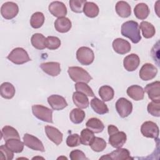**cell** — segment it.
<instances>
[{
	"instance_id": "cell-13",
	"label": "cell",
	"mask_w": 160,
	"mask_h": 160,
	"mask_svg": "<svg viewBox=\"0 0 160 160\" xmlns=\"http://www.w3.org/2000/svg\"><path fill=\"white\" fill-rule=\"evenodd\" d=\"M158 73L157 68L152 64H143L139 71V78L143 81H149L154 78Z\"/></svg>"
},
{
	"instance_id": "cell-38",
	"label": "cell",
	"mask_w": 160,
	"mask_h": 160,
	"mask_svg": "<svg viewBox=\"0 0 160 160\" xmlns=\"http://www.w3.org/2000/svg\"><path fill=\"white\" fill-rule=\"evenodd\" d=\"M75 89L76 91L81 92L88 96L94 97V94L92 90V89L85 82H77L75 84Z\"/></svg>"
},
{
	"instance_id": "cell-39",
	"label": "cell",
	"mask_w": 160,
	"mask_h": 160,
	"mask_svg": "<svg viewBox=\"0 0 160 160\" xmlns=\"http://www.w3.org/2000/svg\"><path fill=\"white\" fill-rule=\"evenodd\" d=\"M86 2V0H70L69 6L72 11L81 13L83 11V8Z\"/></svg>"
},
{
	"instance_id": "cell-17",
	"label": "cell",
	"mask_w": 160,
	"mask_h": 160,
	"mask_svg": "<svg viewBox=\"0 0 160 160\" xmlns=\"http://www.w3.org/2000/svg\"><path fill=\"white\" fill-rule=\"evenodd\" d=\"M112 48L114 51L119 54H125L131 49L130 43L122 38L115 39L112 42Z\"/></svg>"
},
{
	"instance_id": "cell-33",
	"label": "cell",
	"mask_w": 160,
	"mask_h": 160,
	"mask_svg": "<svg viewBox=\"0 0 160 160\" xmlns=\"http://www.w3.org/2000/svg\"><path fill=\"white\" fill-rule=\"evenodd\" d=\"M99 95L103 101H109L114 98V91L111 86L104 85L99 88Z\"/></svg>"
},
{
	"instance_id": "cell-20",
	"label": "cell",
	"mask_w": 160,
	"mask_h": 160,
	"mask_svg": "<svg viewBox=\"0 0 160 160\" xmlns=\"http://www.w3.org/2000/svg\"><path fill=\"white\" fill-rule=\"evenodd\" d=\"M72 26V24L69 18L66 17L59 18L54 22V28L56 30L61 33L68 32Z\"/></svg>"
},
{
	"instance_id": "cell-34",
	"label": "cell",
	"mask_w": 160,
	"mask_h": 160,
	"mask_svg": "<svg viewBox=\"0 0 160 160\" xmlns=\"http://www.w3.org/2000/svg\"><path fill=\"white\" fill-rule=\"evenodd\" d=\"M85 116L86 114L84 111L83 110H81L80 108L73 109L69 114L70 120L74 124L81 123L84 121Z\"/></svg>"
},
{
	"instance_id": "cell-15",
	"label": "cell",
	"mask_w": 160,
	"mask_h": 160,
	"mask_svg": "<svg viewBox=\"0 0 160 160\" xmlns=\"http://www.w3.org/2000/svg\"><path fill=\"white\" fill-rule=\"evenodd\" d=\"M48 102L52 109L60 111L68 106V103L64 98L60 95L52 94L48 98Z\"/></svg>"
},
{
	"instance_id": "cell-30",
	"label": "cell",
	"mask_w": 160,
	"mask_h": 160,
	"mask_svg": "<svg viewBox=\"0 0 160 160\" xmlns=\"http://www.w3.org/2000/svg\"><path fill=\"white\" fill-rule=\"evenodd\" d=\"M5 145L13 152H21L24 149V144L19 139H10L6 141Z\"/></svg>"
},
{
	"instance_id": "cell-35",
	"label": "cell",
	"mask_w": 160,
	"mask_h": 160,
	"mask_svg": "<svg viewBox=\"0 0 160 160\" xmlns=\"http://www.w3.org/2000/svg\"><path fill=\"white\" fill-rule=\"evenodd\" d=\"M44 22V16L41 12H36L31 17L30 24L32 28L38 29L41 28Z\"/></svg>"
},
{
	"instance_id": "cell-18",
	"label": "cell",
	"mask_w": 160,
	"mask_h": 160,
	"mask_svg": "<svg viewBox=\"0 0 160 160\" xmlns=\"http://www.w3.org/2000/svg\"><path fill=\"white\" fill-rule=\"evenodd\" d=\"M140 63L139 56L136 54H131L126 56L123 60V66L128 71H134L136 70Z\"/></svg>"
},
{
	"instance_id": "cell-10",
	"label": "cell",
	"mask_w": 160,
	"mask_h": 160,
	"mask_svg": "<svg viewBox=\"0 0 160 160\" xmlns=\"http://www.w3.org/2000/svg\"><path fill=\"white\" fill-rule=\"evenodd\" d=\"M23 142L26 146L31 149L41 152L45 151L42 142L33 135L28 133L24 134L23 136Z\"/></svg>"
},
{
	"instance_id": "cell-37",
	"label": "cell",
	"mask_w": 160,
	"mask_h": 160,
	"mask_svg": "<svg viewBox=\"0 0 160 160\" xmlns=\"http://www.w3.org/2000/svg\"><path fill=\"white\" fill-rule=\"evenodd\" d=\"M94 137L95 136L93 132H92L89 129H84L81 132V144H82L85 146H89Z\"/></svg>"
},
{
	"instance_id": "cell-22",
	"label": "cell",
	"mask_w": 160,
	"mask_h": 160,
	"mask_svg": "<svg viewBox=\"0 0 160 160\" xmlns=\"http://www.w3.org/2000/svg\"><path fill=\"white\" fill-rule=\"evenodd\" d=\"M72 101L74 104L80 109L87 108L89 105L87 96L79 91H76L73 93Z\"/></svg>"
},
{
	"instance_id": "cell-7",
	"label": "cell",
	"mask_w": 160,
	"mask_h": 160,
	"mask_svg": "<svg viewBox=\"0 0 160 160\" xmlns=\"http://www.w3.org/2000/svg\"><path fill=\"white\" fill-rule=\"evenodd\" d=\"M141 132L143 136L146 138L158 139L159 136V128L158 125L152 121H146L141 127Z\"/></svg>"
},
{
	"instance_id": "cell-19",
	"label": "cell",
	"mask_w": 160,
	"mask_h": 160,
	"mask_svg": "<svg viewBox=\"0 0 160 160\" xmlns=\"http://www.w3.org/2000/svg\"><path fill=\"white\" fill-rule=\"evenodd\" d=\"M40 68L51 76H57L61 72L60 64L58 62H47L41 64Z\"/></svg>"
},
{
	"instance_id": "cell-40",
	"label": "cell",
	"mask_w": 160,
	"mask_h": 160,
	"mask_svg": "<svg viewBox=\"0 0 160 160\" xmlns=\"http://www.w3.org/2000/svg\"><path fill=\"white\" fill-rule=\"evenodd\" d=\"M46 46L48 49H57L61 46V40L56 36H48Z\"/></svg>"
},
{
	"instance_id": "cell-41",
	"label": "cell",
	"mask_w": 160,
	"mask_h": 160,
	"mask_svg": "<svg viewBox=\"0 0 160 160\" xmlns=\"http://www.w3.org/2000/svg\"><path fill=\"white\" fill-rule=\"evenodd\" d=\"M0 159L11 160L14 157V152L11 151L6 145L0 146Z\"/></svg>"
},
{
	"instance_id": "cell-32",
	"label": "cell",
	"mask_w": 160,
	"mask_h": 160,
	"mask_svg": "<svg viewBox=\"0 0 160 160\" xmlns=\"http://www.w3.org/2000/svg\"><path fill=\"white\" fill-rule=\"evenodd\" d=\"M83 12L87 17L93 18L98 15L99 9L98 5L94 2L87 1L84 4Z\"/></svg>"
},
{
	"instance_id": "cell-24",
	"label": "cell",
	"mask_w": 160,
	"mask_h": 160,
	"mask_svg": "<svg viewBox=\"0 0 160 160\" xmlns=\"http://www.w3.org/2000/svg\"><path fill=\"white\" fill-rule=\"evenodd\" d=\"M86 126L94 133L101 132L104 129V125L102 122L98 118H92L88 119L86 123Z\"/></svg>"
},
{
	"instance_id": "cell-6",
	"label": "cell",
	"mask_w": 160,
	"mask_h": 160,
	"mask_svg": "<svg viewBox=\"0 0 160 160\" xmlns=\"http://www.w3.org/2000/svg\"><path fill=\"white\" fill-rule=\"evenodd\" d=\"M76 58L81 64L88 66L92 63L94 59V54L89 48L82 46L78 49Z\"/></svg>"
},
{
	"instance_id": "cell-36",
	"label": "cell",
	"mask_w": 160,
	"mask_h": 160,
	"mask_svg": "<svg viewBox=\"0 0 160 160\" xmlns=\"http://www.w3.org/2000/svg\"><path fill=\"white\" fill-rule=\"evenodd\" d=\"M106 142L104 139L99 137H94L89 146L94 151L101 152L106 148Z\"/></svg>"
},
{
	"instance_id": "cell-26",
	"label": "cell",
	"mask_w": 160,
	"mask_h": 160,
	"mask_svg": "<svg viewBox=\"0 0 160 160\" xmlns=\"http://www.w3.org/2000/svg\"><path fill=\"white\" fill-rule=\"evenodd\" d=\"M1 96L7 99H10L15 95L16 90L14 86L9 82H5L1 84L0 87Z\"/></svg>"
},
{
	"instance_id": "cell-8",
	"label": "cell",
	"mask_w": 160,
	"mask_h": 160,
	"mask_svg": "<svg viewBox=\"0 0 160 160\" xmlns=\"http://www.w3.org/2000/svg\"><path fill=\"white\" fill-rule=\"evenodd\" d=\"M116 109L119 115L122 118H126L132 112V104L124 98H121L116 102Z\"/></svg>"
},
{
	"instance_id": "cell-14",
	"label": "cell",
	"mask_w": 160,
	"mask_h": 160,
	"mask_svg": "<svg viewBox=\"0 0 160 160\" xmlns=\"http://www.w3.org/2000/svg\"><path fill=\"white\" fill-rule=\"evenodd\" d=\"M49 12L55 17L62 18L67 14V8L66 5L60 1H53L49 5Z\"/></svg>"
},
{
	"instance_id": "cell-23",
	"label": "cell",
	"mask_w": 160,
	"mask_h": 160,
	"mask_svg": "<svg viewBox=\"0 0 160 160\" xmlns=\"http://www.w3.org/2000/svg\"><path fill=\"white\" fill-rule=\"evenodd\" d=\"M116 13L121 18H128L131 14V8L130 5L126 1H118L115 7Z\"/></svg>"
},
{
	"instance_id": "cell-16",
	"label": "cell",
	"mask_w": 160,
	"mask_h": 160,
	"mask_svg": "<svg viewBox=\"0 0 160 160\" xmlns=\"http://www.w3.org/2000/svg\"><path fill=\"white\" fill-rule=\"evenodd\" d=\"M44 129L48 138L56 145H59L62 142L63 134L57 128L51 126H46Z\"/></svg>"
},
{
	"instance_id": "cell-2",
	"label": "cell",
	"mask_w": 160,
	"mask_h": 160,
	"mask_svg": "<svg viewBox=\"0 0 160 160\" xmlns=\"http://www.w3.org/2000/svg\"><path fill=\"white\" fill-rule=\"evenodd\" d=\"M108 131L109 135V143L113 148H120L124 146L127 140L124 132L119 131L116 126L111 124L108 126Z\"/></svg>"
},
{
	"instance_id": "cell-28",
	"label": "cell",
	"mask_w": 160,
	"mask_h": 160,
	"mask_svg": "<svg viewBox=\"0 0 160 160\" xmlns=\"http://www.w3.org/2000/svg\"><path fill=\"white\" fill-rule=\"evenodd\" d=\"M134 12L135 16L139 19H145L148 18L149 14V9L148 6L143 2H141L138 4L134 9Z\"/></svg>"
},
{
	"instance_id": "cell-31",
	"label": "cell",
	"mask_w": 160,
	"mask_h": 160,
	"mask_svg": "<svg viewBox=\"0 0 160 160\" xmlns=\"http://www.w3.org/2000/svg\"><path fill=\"white\" fill-rule=\"evenodd\" d=\"M139 28L142 31V36L145 38H151L155 34V28L151 23L148 21H142L140 24Z\"/></svg>"
},
{
	"instance_id": "cell-12",
	"label": "cell",
	"mask_w": 160,
	"mask_h": 160,
	"mask_svg": "<svg viewBox=\"0 0 160 160\" xmlns=\"http://www.w3.org/2000/svg\"><path fill=\"white\" fill-rule=\"evenodd\" d=\"M144 91L147 92L151 100L160 103V82L159 81L147 84Z\"/></svg>"
},
{
	"instance_id": "cell-3",
	"label": "cell",
	"mask_w": 160,
	"mask_h": 160,
	"mask_svg": "<svg viewBox=\"0 0 160 160\" xmlns=\"http://www.w3.org/2000/svg\"><path fill=\"white\" fill-rule=\"evenodd\" d=\"M70 78L76 82L88 83L92 79V77L88 71L81 67L72 66L69 67L68 70Z\"/></svg>"
},
{
	"instance_id": "cell-43",
	"label": "cell",
	"mask_w": 160,
	"mask_h": 160,
	"mask_svg": "<svg viewBox=\"0 0 160 160\" xmlns=\"http://www.w3.org/2000/svg\"><path fill=\"white\" fill-rule=\"evenodd\" d=\"M81 144L80 136L78 134H72L68 136L66 139V144L69 147L78 146Z\"/></svg>"
},
{
	"instance_id": "cell-25",
	"label": "cell",
	"mask_w": 160,
	"mask_h": 160,
	"mask_svg": "<svg viewBox=\"0 0 160 160\" xmlns=\"http://www.w3.org/2000/svg\"><path fill=\"white\" fill-rule=\"evenodd\" d=\"M91 106L94 111L99 114H104L109 112V109L104 101L96 97L91 99Z\"/></svg>"
},
{
	"instance_id": "cell-9",
	"label": "cell",
	"mask_w": 160,
	"mask_h": 160,
	"mask_svg": "<svg viewBox=\"0 0 160 160\" xmlns=\"http://www.w3.org/2000/svg\"><path fill=\"white\" fill-rule=\"evenodd\" d=\"M19 12V7L14 2H6L1 8V14L6 19H11Z\"/></svg>"
},
{
	"instance_id": "cell-21",
	"label": "cell",
	"mask_w": 160,
	"mask_h": 160,
	"mask_svg": "<svg viewBox=\"0 0 160 160\" xmlns=\"http://www.w3.org/2000/svg\"><path fill=\"white\" fill-rule=\"evenodd\" d=\"M126 92L128 96L134 101L142 100L144 96L143 88L138 85H132L129 86L127 89Z\"/></svg>"
},
{
	"instance_id": "cell-4",
	"label": "cell",
	"mask_w": 160,
	"mask_h": 160,
	"mask_svg": "<svg viewBox=\"0 0 160 160\" xmlns=\"http://www.w3.org/2000/svg\"><path fill=\"white\" fill-rule=\"evenodd\" d=\"M7 58L15 64H22L31 61L27 51L22 48H16L12 49Z\"/></svg>"
},
{
	"instance_id": "cell-1",
	"label": "cell",
	"mask_w": 160,
	"mask_h": 160,
	"mask_svg": "<svg viewBox=\"0 0 160 160\" xmlns=\"http://www.w3.org/2000/svg\"><path fill=\"white\" fill-rule=\"evenodd\" d=\"M121 34L129 38L132 43H138L141 39L139 24L134 21H128L121 26Z\"/></svg>"
},
{
	"instance_id": "cell-5",
	"label": "cell",
	"mask_w": 160,
	"mask_h": 160,
	"mask_svg": "<svg viewBox=\"0 0 160 160\" xmlns=\"http://www.w3.org/2000/svg\"><path fill=\"white\" fill-rule=\"evenodd\" d=\"M32 111L35 117L44 122L52 123V110L42 105L36 104L32 106Z\"/></svg>"
},
{
	"instance_id": "cell-29",
	"label": "cell",
	"mask_w": 160,
	"mask_h": 160,
	"mask_svg": "<svg viewBox=\"0 0 160 160\" xmlns=\"http://www.w3.org/2000/svg\"><path fill=\"white\" fill-rule=\"evenodd\" d=\"M5 141L10 139H19L20 136L18 131L12 126H5L1 130V138Z\"/></svg>"
},
{
	"instance_id": "cell-42",
	"label": "cell",
	"mask_w": 160,
	"mask_h": 160,
	"mask_svg": "<svg viewBox=\"0 0 160 160\" xmlns=\"http://www.w3.org/2000/svg\"><path fill=\"white\" fill-rule=\"evenodd\" d=\"M147 109L151 115L156 117L160 116V103L152 101L148 104Z\"/></svg>"
},
{
	"instance_id": "cell-27",
	"label": "cell",
	"mask_w": 160,
	"mask_h": 160,
	"mask_svg": "<svg viewBox=\"0 0 160 160\" xmlns=\"http://www.w3.org/2000/svg\"><path fill=\"white\" fill-rule=\"evenodd\" d=\"M31 42L34 48L37 49H44L46 48V38L41 33L34 34L31 38Z\"/></svg>"
},
{
	"instance_id": "cell-11",
	"label": "cell",
	"mask_w": 160,
	"mask_h": 160,
	"mask_svg": "<svg viewBox=\"0 0 160 160\" xmlns=\"http://www.w3.org/2000/svg\"><path fill=\"white\" fill-rule=\"evenodd\" d=\"M131 157L129 151L125 148H118L112 152L106 154L100 158V159H111V160H129L132 159Z\"/></svg>"
},
{
	"instance_id": "cell-44",
	"label": "cell",
	"mask_w": 160,
	"mask_h": 160,
	"mask_svg": "<svg viewBox=\"0 0 160 160\" xmlns=\"http://www.w3.org/2000/svg\"><path fill=\"white\" fill-rule=\"evenodd\" d=\"M69 157L71 160H88V158L86 156L85 154L79 149H75L72 151L69 154Z\"/></svg>"
}]
</instances>
